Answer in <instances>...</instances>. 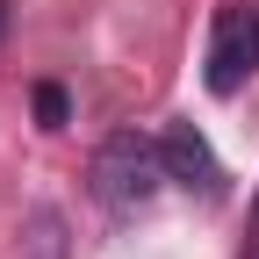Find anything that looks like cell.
Listing matches in <instances>:
<instances>
[{
  "mask_svg": "<svg viewBox=\"0 0 259 259\" xmlns=\"http://www.w3.org/2000/svg\"><path fill=\"white\" fill-rule=\"evenodd\" d=\"M252 72H259V8H252V0H238V8H223L216 29H209L202 79H209V94H238Z\"/></svg>",
  "mask_w": 259,
  "mask_h": 259,
  "instance_id": "obj_2",
  "label": "cell"
},
{
  "mask_svg": "<svg viewBox=\"0 0 259 259\" xmlns=\"http://www.w3.org/2000/svg\"><path fill=\"white\" fill-rule=\"evenodd\" d=\"M245 259H259V223H252V245H245Z\"/></svg>",
  "mask_w": 259,
  "mask_h": 259,
  "instance_id": "obj_6",
  "label": "cell"
},
{
  "mask_svg": "<svg viewBox=\"0 0 259 259\" xmlns=\"http://www.w3.org/2000/svg\"><path fill=\"white\" fill-rule=\"evenodd\" d=\"M29 259H65V223H58V209H36L29 216Z\"/></svg>",
  "mask_w": 259,
  "mask_h": 259,
  "instance_id": "obj_4",
  "label": "cell"
},
{
  "mask_svg": "<svg viewBox=\"0 0 259 259\" xmlns=\"http://www.w3.org/2000/svg\"><path fill=\"white\" fill-rule=\"evenodd\" d=\"M65 115H72L65 87H51V79H44V87H36V122H44V130H65Z\"/></svg>",
  "mask_w": 259,
  "mask_h": 259,
  "instance_id": "obj_5",
  "label": "cell"
},
{
  "mask_svg": "<svg viewBox=\"0 0 259 259\" xmlns=\"http://www.w3.org/2000/svg\"><path fill=\"white\" fill-rule=\"evenodd\" d=\"M158 151H166V180H173V187L202 194V202L223 194V166H216V151H209V137H202L194 122H173L166 137H158Z\"/></svg>",
  "mask_w": 259,
  "mask_h": 259,
  "instance_id": "obj_3",
  "label": "cell"
},
{
  "mask_svg": "<svg viewBox=\"0 0 259 259\" xmlns=\"http://www.w3.org/2000/svg\"><path fill=\"white\" fill-rule=\"evenodd\" d=\"M166 187V151L137 130H115V137L94 151V194L108 209H144L151 194Z\"/></svg>",
  "mask_w": 259,
  "mask_h": 259,
  "instance_id": "obj_1",
  "label": "cell"
}]
</instances>
